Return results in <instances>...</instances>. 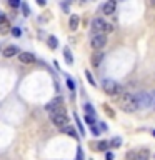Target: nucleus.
<instances>
[{"label": "nucleus", "instance_id": "f257e3e1", "mask_svg": "<svg viewBox=\"0 0 155 160\" xmlns=\"http://www.w3.org/2000/svg\"><path fill=\"white\" fill-rule=\"evenodd\" d=\"M120 105H122V110H123V112H129V114H132V112H135V110L138 108L137 100H135V95H134V93H123Z\"/></svg>", "mask_w": 155, "mask_h": 160}, {"label": "nucleus", "instance_id": "f03ea898", "mask_svg": "<svg viewBox=\"0 0 155 160\" xmlns=\"http://www.w3.org/2000/svg\"><path fill=\"white\" fill-rule=\"evenodd\" d=\"M102 89H104V92L107 93V95H120V93L123 92V87L120 85V83H117L115 80H110V78L104 80Z\"/></svg>", "mask_w": 155, "mask_h": 160}, {"label": "nucleus", "instance_id": "7ed1b4c3", "mask_svg": "<svg viewBox=\"0 0 155 160\" xmlns=\"http://www.w3.org/2000/svg\"><path fill=\"white\" fill-rule=\"evenodd\" d=\"M50 118H52V124L55 127H65V125L69 124V117L65 114V110H57V112H52L50 114Z\"/></svg>", "mask_w": 155, "mask_h": 160}, {"label": "nucleus", "instance_id": "20e7f679", "mask_svg": "<svg viewBox=\"0 0 155 160\" xmlns=\"http://www.w3.org/2000/svg\"><path fill=\"white\" fill-rule=\"evenodd\" d=\"M127 160H150V152L147 149L134 150V152L127 153Z\"/></svg>", "mask_w": 155, "mask_h": 160}, {"label": "nucleus", "instance_id": "39448f33", "mask_svg": "<svg viewBox=\"0 0 155 160\" xmlns=\"http://www.w3.org/2000/svg\"><path fill=\"white\" fill-rule=\"evenodd\" d=\"M90 43L95 50H100L102 47H105V43H107V35H105V33H95V35L92 37Z\"/></svg>", "mask_w": 155, "mask_h": 160}, {"label": "nucleus", "instance_id": "423d86ee", "mask_svg": "<svg viewBox=\"0 0 155 160\" xmlns=\"http://www.w3.org/2000/svg\"><path fill=\"white\" fill-rule=\"evenodd\" d=\"M135 100H137L138 108H147L150 107V99H148V92H140L135 95Z\"/></svg>", "mask_w": 155, "mask_h": 160}, {"label": "nucleus", "instance_id": "0eeeda50", "mask_svg": "<svg viewBox=\"0 0 155 160\" xmlns=\"http://www.w3.org/2000/svg\"><path fill=\"white\" fill-rule=\"evenodd\" d=\"M105 20L104 18H94V22H92V33H104L105 32Z\"/></svg>", "mask_w": 155, "mask_h": 160}, {"label": "nucleus", "instance_id": "6e6552de", "mask_svg": "<svg viewBox=\"0 0 155 160\" xmlns=\"http://www.w3.org/2000/svg\"><path fill=\"white\" fill-rule=\"evenodd\" d=\"M115 8H117V0H108L107 4H104L102 12H104L105 15H112L113 12H115Z\"/></svg>", "mask_w": 155, "mask_h": 160}, {"label": "nucleus", "instance_id": "1a4fd4ad", "mask_svg": "<svg viewBox=\"0 0 155 160\" xmlns=\"http://www.w3.org/2000/svg\"><path fill=\"white\" fill-rule=\"evenodd\" d=\"M18 58H20L22 64H32V62H35V55L30 52H22L18 53Z\"/></svg>", "mask_w": 155, "mask_h": 160}, {"label": "nucleus", "instance_id": "9d476101", "mask_svg": "<svg viewBox=\"0 0 155 160\" xmlns=\"http://www.w3.org/2000/svg\"><path fill=\"white\" fill-rule=\"evenodd\" d=\"M17 53H18V49L15 45H8V47L4 49V57H7V58L14 57V55H17Z\"/></svg>", "mask_w": 155, "mask_h": 160}, {"label": "nucleus", "instance_id": "9b49d317", "mask_svg": "<svg viewBox=\"0 0 155 160\" xmlns=\"http://www.w3.org/2000/svg\"><path fill=\"white\" fill-rule=\"evenodd\" d=\"M102 58H104V53L98 52V50H95V53L92 55V58H90L92 65H94V67H98V65H100V62H102Z\"/></svg>", "mask_w": 155, "mask_h": 160}, {"label": "nucleus", "instance_id": "f8f14e48", "mask_svg": "<svg viewBox=\"0 0 155 160\" xmlns=\"http://www.w3.org/2000/svg\"><path fill=\"white\" fill-rule=\"evenodd\" d=\"M79 22H80V18L77 17V15H70L69 29H70V30H77V29H79Z\"/></svg>", "mask_w": 155, "mask_h": 160}, {"label": "nucleus", "instance_id": "ddd939ff", "mask_svg": "<svg viewBox=\"0 0 155 160\" xmlns=\"http://www.w3.org/2000/svg\"><path fill=\"white\" fill-rule=\"evenodd\" d=\"M62 128H64V132L67 133V135H70V137H73V139H77V132H75V128H73V127H67V125H65V127H62Z\"/></svg>", "mask_w": 155, "mask_h": 160}, {"label": "nucleus", "instance_id": "4468645a", "mask_svg": "<svg viewBox=\"0 0 155 160\" xmlns=\"http://www.w3.org/2000/svg\"><path fill=\"white\" fill-rule=\"evenodd\" d=\"M47 43H48V47H50V49H57V47H58V40L55 39L54 35H50V37H48Z\"/></svg>", "mask_w": 155, "mask_h": 160}, {"label": "nucleus", "instance_id": "2eb2a0df", "mask_svg": "<svg viewBox=\"0 0 155 160\" xmlns=\"http://www.w3.org/2000/svg\"><path fill=\"white\" fill-rule=\"evenodd\" d=\"M73 120H75V124H77V127H79L80 133H82V135H85V128H83L82 122H80V120H79V115H77V114H73Z\"/></svg>", "mask_w": 155, "mask_h": 160}, {"label": "nucleus", "instance_id": "dca6fc26", "mask_svg": "<svg viewBox=\"0 0 155 160\" xmlns=\"http://www.w3.org/2000/svg\"><path fill=\"white\" fill-rule=\"evenodd\" d=\"M64 57H65V62H67L69 65L73 62V57H72V53H70L69 49H65V50H64Z\"/></svg>", "mask_w": 155, "mask_h": 160}, {"label": "nucleus", "instance_id": "f3484780", "mask_svg": "<svg viewBox=\"0 0 155 160\" xmlns=\"http://www.w3.org/2000/svg\"><path fill=\"white\" fill-rule=\"evenodd\" d=\"M148 99H150V107L155 110V90L153 92H148Z\"/></svg>", "mask_w": 155, "mask_h": 160}, {"label": "nucleus", "instance_id": "a211bd4d", "mask_svg": "<svg viewBox=\"0 0 155 160\" xmlns=\"http://www.w3.org/2000/svg\"><path fill=\"white\" fill-rule=\"evenodd\" d=\"M8 29H10V25H8L7 20H4L2 24H0V32H7Z\"/></svg>", "mask_w": 155, "mask_h": 160}, {"label": "nucleus", "instance_id": "6ab92c4d", "mask_svg": "<svg viewBox=\"0 0 155 160\" xmlns=\"http://www.w3.org/2000/svg\"><path fill=\"white\" fill-rule=\"evenodd\" d=\"M108 145H110L108 142H98L97 143V150H107Z\"/></svg>", "mask_w": 155, "mask_h": 160}, {"label": "nucleus", "instance_id": "aec40b11", "mask_svg": "<svg viewBox=\"0 0 155 160\" xmlns=\"http://www.w3.org/2000/svg\"><path fill=\"white\" fill-rule=\"evenodd\" d=\"M85 112H87V115H94V108H92V105L90 103H85Z\"/></svg>", "mask_w": 155, "mask_h": 160}, {"label": "nucleus", "instance_id": "412c9836", "mask_svg": "<svg viewBox=\"0 0 155 160\" xmlns=\"http://www.w3.org/2000/svg\"><path fill=\"white\" fill-rule=\"evenodd\" d=\"M85 75H87V78H88V83H90V85H95V80H94V77H92V74L88 70L85 72Z\"/></svg>", "mask_w": 155, "mask_h": 160}, {"label": "nucleus", "instance_id": "4be33fe9", "mask_svg": "<svg viewBox=\"0 0 155 160\" xmlns=\"http://www.w3.org/2000/svg\"><path fill=\"white\" fill-rule=\"evenodd\" d=\"M85 120H87V124H90V125H94V124H95L94 115H85Z\"/></svg>", "mask_w": 155, "mask_h": 160}, {"label": "nucleus", "instance_id": "5701e85b", "mask_svg": "<svg viewBox=\"0 0 155 160\" xmlns=\"http://www.w3.org/2000/svg\"><path fill=\"white\" fill-rule=\"evenodd\" d=\"M12 35H14V37H20L22 35V30L15 27V29H12Z\"/></svg>", "mask_w": 155, "mask_h": 160}, {"label": "nucleus", "instance_id": "b1692460", "mask_svg": "<svg viewBox=\"0 0 155 160\" xmlns=\"http://www.w3.org/2000/svg\"><path fill=\"white\" fill-rule=\"evenodd\" d=\"M8 5L10 7H18L20 5V0H8Z\"/></svg>", "mask_w": 155, "mask_h": 160}, {"label": "nucleus", "instance_id": "393cba45", "mask_svg": "<svg viewBox=\"0 0 155 160\" xmlns=\"http://www.w3.org/2000/svg\"><path fill=\"white\" fill-rule=\"evenodd\" d=\"M67 85H69V89H70V90H73V89H75V83H73V80H72V78H67Z\"/></svg>", "mask_w": 155, "mask_h": 160}, {"label": "nucleus", "instance_id": "a878e982", "mask_svg": "<svg viewBox=\"0 0 155 160\" xmlns=\"http://www.w3.org/2000/svg\"><path fill=\"white\" fill-rule=\"evenodd\" d=\"M22 10H23V15H30V10H29V5L27 4L22 5Z\"/></svg>", "mask_w": 155, "mask_h": 160}, {"label": "nucleus", "instance_id": "bb28decb", "mask_svg": "<svg viewBox=\"0 0 155 160\" xmlns=\"http://www.w3.org/2000/svg\"><path fill=\"white\" fill-rule=\"evenodd\" d=\"M77 160H83V153H82V149L79 147V150H77Z\"/></svg>", "mask_w": 155, "mask_h": 160}, {"label": "nucleus", "instance_id": "cd10ccee", "mask_svg": "<svg viewBox=\"0 0 155 160\" xmlns=\"http://www.w3.org/2000/svg\"><path fill=\"white\" fill-rule=\"evenodd\" d=\"M105 32H113V25H110V24H107V25H105Z\"/></svg>", "mask_w": 155, "mask_h": 160}, {"label": "nucleus", "instance_id": "c85d7f7f", "mask_svg": "<svg viewBox=\"0 0 155 160\" xmlns=\"http://www.w3.org/2000/svg\"><path fill=\"white\" fill-rule=\"evenodd\" d=\"M92 132H94V135H100V130H98V127H95V125H92Z\"/></svg>", "mask_w": 155, "mask_h": 160}, {"label": "nucleus", "instance_id": "c756f323", "mask_svg": "<svg viewBox=\"0 0 155 160\" xmlns=\"http://www.w3.org/2000/svg\"><path fill=\"white\" fill-rule=\"evenodd\" d=\"M120 143H122V142H120V139H113V140H112V145H113V147H119Z\"/></svg>", "mask_w": 155, "mask_h": 160}, {"label": "nucleus", "instance_id": "7c9ffc66", "mask_svg": "<svg viewBox=\"0 0 155 160\" xmlns=\"http://www.w3.org/2000/svg\"><path fill=\"white\" fill-rule=\"evenodd\" d=\"M105 158H107V160H113V153L112 152H107V153H105Z\"/></svg>", "mask_w": 155, "mask_h": 160}, {"label": "nucleus", "instance_id": "2f4dec72", "mask_svg": "<svg viewBox=\"0 0 155 160\" xmlns=\"http://www.w3.org/2000/svg\"><path fill=\"white\" fill-rule=\"evenodd\" d=\"M37 4H39V5H45V4H47V0H37Z\"/></svg>", "mask_w": 155, "mask_h": 160}, {"label": "nucleus", "instance_id": "473e14b6", "mask_svg": "<svg viewBox=\"0 0 155 160\" xmlns=\"http://www.w3.org/2000/svg\"><path fill=\"white\" fill-rule=\"evenodd\" d=\"M4 20H5V15L2 14V12H0V24H2V22H4Z\"/></svg>", "mask_w": 155, "mask_h": 160}, {"label": "nucleus", "instance_id": "72a5a7b5", "mask_svg": "<svg viewBox=\"0 0 155 160\" xmlns=\"http://www.w3.org/2000/svg\"><path fill=\"white\" fill-rule=\"evenodd\" d=\"M82 2H94V0H82Z\"/></svg>", "mask_w": 155, "mask_h": 160}, {"label": "nucleus", "instance_id": "f704fd0d", "mask_svg": "<svg viewBox=\"0 0 155 160\" xmlns=\"http://www.w3.org/2000/svg\"><path fill=\"white\" fill-rule=\"evenodd\" d=\"M152 135H153V137H155V130H152Z\"/></svg>", "mask_w": 155, "mask_h": 160}, {"label": "nucleus", "instance_id": "c9c22d12", "mask_svg": "<svg viewBox=\"0 0 155 160\" xmlns=\"http://www.w3.org/2000/svg\"><path fill=\"white\" fill-rule=\"evenodd\" d=\"M0 50H2V49H0Z\"/></svg>", "mask_w": 155, "mask_h": 160}, {"label": "nucleus", "instance_id": "e433bc0d", "mask_svg": "<svg viewBox=\"0 0 155 160\" xmlns=\"http://www.w3.org/2000/svg\"><path fill=\"white\" fill-rule=\"evenodd\" d=\"M153 2H155V0H153Z\"/></svg>", "mask_w": 155, "mask_h": 160}]
</instances>
